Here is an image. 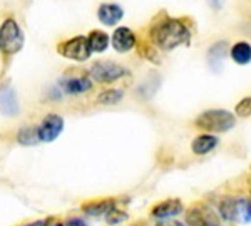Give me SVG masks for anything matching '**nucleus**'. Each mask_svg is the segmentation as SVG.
Segmentation results:
<instances>
[{
  "instance_id": "obj_1",
  "label": "nucleus",
  "mask_w": 251,
  "mask_h": 226,
  "mask_svg": "<svg viewBox=\"0 0 251 226\" xmlns=\"http://www.w3.org/2000/svg\"><path fill=\"white\" fill-rule=\"evenodd\" d=\"M189 35H191V32H189L188 25H184V22L179 19H163L151 29L152 42L159 49L168 52L188 42Z\"/></svg>"
},
{
  "instance_id": "obj_2",
  "label": "nucleus",
  "mask_w": 251,
  "mask_h": 226,
  "mask_svg": "<svg viewBox=\"0 0 251 226\" xmlns=\"http://www.w3.org/2000/svg\"><path fill=\"white\" fill-rule=\"evenodd\" d=\"M194 124H196V127L203 129L206 132H226L234 127L236 119H234V116L229 111L211 109V111H206L198 116Z\"/></svg>"
},
{
  "instance_id": "obj_3",
  "label": "nucleus",
  "mask_w": 251,
  "mask_h": 226,
  "mask_svg": "<svg viewBox=\"0 0 251 226\" xmlns=\"http://www.w3.org/2000/svg\"><path fill=\"white\" fill-rule=\"evenodd\" d=\"M24 47V34L12 19L3 20L0 25V52L3 55H14Z\"/></svg>"
},
{
  "instance_id": "obj_4",
  "label": "nucleus",
  "mask_w": 251,
  "mask_h": 226,
  "mask_svg": "<svg viewBox=\"0 0 251 226\" xmlns=\"http://www.w3.org/2000/svg\"><path fill=\"white\" fill-rule=\"evenodd\" d=\"M220 215L225 221H236L238 218H241L243 223H250V200L225 198L220 203Z\"/></svg>"
},
{
  "instance_id": "obj_5",
  "label": "nucleus",
  "mask_w": 251,
  "mask_h": 226,
  "mask_svg": "<svg viewBox=\"0 0 251 226\" xmlns=\"http://www.w3.org/2000/svg\"><path fill=\"white\" fill-rule=\"evenodd\" d=\"M57 50L62 57L77 60V62H84V60H87L92 54L91 49H89L87 37H84V35H77V37H72L66 40V42L59 44Z\"/></svg>"
},
{
  "instance_id": "obj_6",
  "label": "nucleus",
  "mask_w": 251,
  "mask_h": 226,
  "mask_svg": "<svg viewBox=\"0 0 251 226\" xmlns=\"http://www.w3.org/2000/svg\"><path fill=\"white\" fill-rule=\"evenodd\" d=\"M186 223L188 226H221L218 215L204 203H196L189 206L186 211Z\"/></svg>"
},
{
  "instance_id": "obj_7",
  "label": "nucleus",
  "mask_w": 251,
  "mask_h": 226,
  "mask_svg": "<svg viewBox=\"0 0 251 226\" xmlns=\"http://www.w3.org/2000/svg\"><path fill=\"white\" fill-rule=\"evenodd\" d=\"M126 72L127 71H126L123 66H119V64L104 60V62H97L92 66L91 77L96 79L97 82H100V84H109L126 75Z\"/></svg>"
},
{
  "instance_id": "obj_8",
  "label": "nucleus",
  "mask_w": 251,
  "mask_h": 226,
  "mask_svg": "<svg viewBox=\"0 0 251 226\" xmlns=\"http://www.w3.org/2000/svg\"><path fill=\"white\" fill-rule=\"evenodd\" d=\"M64 129V119L57 114H49L44 118L37 127V138L42 143H52L54 139H57Z\"/></svg>"
},
{
  "instance_id": "obj_9",
  "label": "nucleus",
  "mask_w": 251,
  "mask_h": 226,
  "mask_svg": "<svg viewBox=\"0 0 251 226\" xmlns=\"http://www.w3.org/2000/svg\"><path fill=\"white\" fill-rule=\"evenodd\" d=\"M136 46V35L134 32L127 27H119V29L114 30V35H112V47H114L116 52H124L131 50L132 47Z\"/></svg>"
},
{
  "instance_id": "obj_10",
  "label": "nucleus",
  "mask_w": 251,
  "mask_h": 226,
  "mask_svg": "<svg viewBox=\"0 0 251 226\" xmlns=\"http://www.w3.org/2000/svg\"><path fill=\"white\" fill-rule=\"evenodd\" d=\"M181 211H183V203L179 200H166L151 209V215L157 220H169L173 216H177Z\"/></svg>"
},
{
  "instance_id": "obj_11",
  "label": "nucleus",
  "mask_w": 251,
  "mask_h": 226,
  "mask_svg": "<svg viewBox=\"0 0 251 226\" xmlns=\"http://www.w3.org/2000/svg\"><path fill=\"white\" fill-rule=\"evenodd\" d=\"M123 15H124L123 9L119 5H116V3H102L99 7V10H97V17H99L100 24H104L107 27L116 25L123 19Z\"/></svg>"
},
{
  "instance_id": "obj_12",
  "label": "nucleus",
  "mask_w": 251,
  "mask_h": 226,
  "mask_svg": "<svg viewBox=\"0 0 251 226\" xmlns=\"http://www.w3.org/2000/svg\"><path fill=\"white\" fill-rule=\"evenodd\" d=\"M92 87V82L84 75H74V77H66L62 80V89L67 94H82Z\"/></svg>"
},
{
  "instance_id": "obj_13",
  "label": "nucleus",
  "mask_w": 251,
  "mask_h": 226,
  "mask_svg": "<svg viewBox=\"0 0 251 226\" xmlns=\"http://www.w3.org/2000/svg\"><path fill=\"white\" fill-rule=\"evenodd\" d=\"M112 208H116L114 200H99V201H89V203L82 204V211L86 215L91 216H100L106 215V213L111 211Z\"/></svg>"
},
{
  "instance_id": "obj_14",
  "label": "nucleus",
  "mask_w": 251,
  "mask_h": 226,
  "mask_svg": "<svg viewBox=\"0 0 251 226\" xmlns=\"http://www.w3.org/2000/svg\"><path fill=\"white\" fill-rule=\"evenodd\" d=\"M218 146V138L213 134H201L193 141L191 149L194 154H208Z\"/></svg>"
},
{
  "instance_id": "obj_15",
  "label": "nucleus",
  "mask_w": 251,
  "mask_h": 226,
  "mask_svg": "<svg viewBox=\"0 0 251 226\" xmlns=\"http://www.w3.org/2000/svg\"><path fill=\"white\" fill-rule=\"evenodd\" d=\"M226 52H228V42H216L214 46L209 49L208 52V60L211 64L213 69H218L220 66H223L225 62V57H226Z\"/></svg>"
},
{
  "instance_id": "obj_16",
  "label": "nucleus",
  "mask_w": 251,
  "mask_h": 226,
  "mask_svg": "<svg viewBox=\"0 0 251 226\" xmlns=\"http://www.w3.org/2000/svg\"><path fill=\"white\" fill-rule=\"evenodd\" d=\"M87 44L91 52H104L109 46V35L106 32L92 30L87 37Z\"/></svg>"
},
{
  "instance_id": "obj_17",
  "label": "nucleus",
  "mask_w": 251,
  "mask_h": 226,
  "mask_svg": "<svg viewBox=\"0 0 251 226\" xmlns=\"http://www.w3.org/2000/svg\"><path fill=\"white\" fill-rule=\"evenodd\" d=\"M231 57L236 64H240V66H246V64H250L251 60V47L250 44L246 42H238L233 46L231 49Z\"/></svg>"
},
{
  "instance_id": "obj_18",
  "label": "nucleus",
  "mask_w": 251,
  "mask_h": 226,
  "mask_svg": "<svg viewBox=\"0 0 251 226\" xmlns=\"http://www.w3.org/2000/svg\"><path fill=\"white\" fill-rule=\"evenodd\" d=\"M0 106H2L5 114H15L17 112V99H15V94L10 89L0 92Z\"/></svg>"
},
{
  "instance_id": "obj_19",
  "label": "nucleus",
  "mask_w": 251,
  "mask_h": 226,
  "mask_svg": "<svg viewBox=\"0 0 251 226\" xmlns=\"http://www.w3.org/2000/svg\"><path fill=\"white\" fill-rule=\"evenodd\" d=\"M123 99V91L119 89H109V91H104L102 94H99V100L100 104H106V106H112V104H117Z\"/></svg>"
},
{
  "instance_id": "obj_20",
  "label": "nucleus",
  "mask_w": 251,
  "mask_h": 226,
  "mask_svg": "<svg viewBox=\"0 0 251 226\" xmlns=\"http://www.w3.org/2000/svg\"><path fill=\"white\" fill-rule=\"evenodd\" d=\"M37 129H32V127H25L19 132V141L22 144H34L37 141Z\"/></svg>"
},
{
  "instance_id": "obj_21",
  "label": "nucleus",
  "mask_w": 251,
  "mask_h": 226,
  "mask_svg": "<svg viewBox=\"0 0 251 226\" xmlns=\"http://www.w3.org/2000/svg\"><path fill=\"white\" fill-rule=\"evenodd\" d=\"M106 216H107L109 225H117V223H121V221L127 220V213L121 211V209H116V208H112L111 211L106 213Z\"/></svg>"
},
{
  "instance_id": "obj_22",
  "label": "nucleus",
  "mask_w": 251,
  "mask_h": 226,
  "mask_svg": "<svg viewBox=\"0 0 251 226\" xmlns=\"http://www.w3.org/2000/svg\"><path fill=\"white\" fill-rule=\"evenodd\" d=\"M236 114L240 116V118H250V114H251V99L250 98H245L240 104H238Z\"/></svg>"
},
{
  "instance_id": "obj_23",
  "label": "nucleus",
  "mask_w": 251,
  "mask_h": 226,
  "mask_svg": "<svg viewBox=\"0 0 251 226\" xmlns=\"http://www.w3.org/2000/svg\"><path fill=\"white\" fill-rule=\"evenodd\" d=\"M67 226H87L84 223L82 220H77V218H74V220H69L67 221Z\"/></svg>"
},
{
  "instance_id": "obj_24",
  "label": "nucleus",
  "mask_w": 251,
  "mask_h": 226,
  "mask_svg": "<svg viewBox=\"0 0 251 226\" xmlns=\"http://www.w3.org/2000/svg\"><path fill=\"white\" fill-rule=\"evenodd\" d=\"M156 226H186L179 221H163V223H157Z\"/></svg>"
},
{
  "instance_id": "obj_25",
  "label": "nucleus",
  "mask_w": 251,
  "mask_h": 226,
  "mask_svg": "<svg viewBox=\"0 0 251 226\" xmlns=\"http://www.w3.org/2000/svg\"><path fill=\"white\" fill-rule=\"evenodd\" d=\"M44 226H64L60 221H57V220H49V221H46L44 223Z\"/></svg>"
},
{
  "instance_id": "obj_26",
  "label": "nucleus",
  "mask_w": 251,
  "mask_h": 226,
  "mask_svg": "<svg viewBox=\"0 0 251 226\" xmlns=\"http://www.w3.org/2000/svg\"><path fill=\"white\" fill-rule=\"evenodd\" d=\"M46 221L44 220H39V221H32V223H27V225H22V226H44Z\"/></svg>"
}]
</instances>
